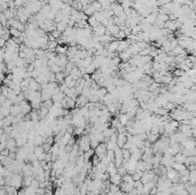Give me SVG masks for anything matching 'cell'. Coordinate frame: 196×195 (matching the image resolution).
<instances>
[{
  "label": "cell",
  "instance_id": "obj_9",
  "mask_svg": "<svg viewBox=\"0 0 196 195\" xmlns=\"http://www.w3.org/2000/svg\"><path fill=\"white\" fill-rule=\"evenodd\" d=\"M86 104H87V98L86 96H84L81 94L77 96V99H76V107L80 108V107H84Z\"/></svg>",
  "mask_w": 196,
  "mask_h": 195
},
{
  "label": "cell",
  "instance_id": "obj_22",
  "mask_svg": "<svg viewBox=\"0 0 196 195\" xmlns=\"http://www.w3.org/2000/svg\"><path fill=\"white\" fill-rule=\"evenodd\" d=\"M122 180H123V182H127V184H132V185H134V180L132 179V176L129 174V173L124 174V176L122 177Z\"/></svg>",
  "mask_w": 196,
  "mask_h": 195
},
{
  "label": "cell",
  "instance_id": "obj_14",
  "mask_svg": "<svg viewBox=\"0 0 196 195\" xmlns=\"http://www.w3.org/2000/svg\"><path fill=\"white\" fill-rule=\"evenodd\" d=\"M171 168L174 170V171H177V172H180V171H183V169H186V165H185L183 163L173 162V163H172V165H171Z\"/></svg>",
  "mask_w": 196,
  "mask_h": 195
},
{
  "label": "cell",
  "instance_id": "obj_24",
  "mask_svg": "<svg viewBox=\"0 0 196 195\" xmlns=\"http://www.w3.org/2000/svg\"><path fill=\"white\" fill-rule=\"evenodd\" d=\"M91 5L93 6V8L95 9V12H101L102 11V7H101V5H100V2L98 0H94L93 2H91Z\"/></svg>",
  "mask_w": 196,
  "mask_h": 195
},
{
  "label": "cell",
  "instance_id": "obj_29",
  "mask_svg": "<svg viewBox=\"0 0 196 195\" xmlns=\"http://www.w3.org/2000/svg\"><path fill=\"white\" fill-rule=\"evenodd\" d=\"M5 46H6V40L0 38V48H5Z\"/></svg>",
  "mask_w": 196,
  "mask_h": 195
},
{
  "label": "cell",
  "instance_id": "obj_4",
  "mask_svg": "<svg viewBox=\"0 0 196 195\" xmlns=\"http://www.w3.org/2000/svg\"><path fill=\"white\" fill-rule=\"evenodd\" d=\"M6 148L9 150V152H13V153H16V150H17V146H16V141H15V139L13 138H11V137H8V139L6 140Z\"/></svg>",
  "mask_w": 196,
  "mask_h": 195
},
{
  "label": "cell",
  "instance_id": "obj_16",
  "mask_svg": "<svg viewBox=\"0 0 196 195\" xmlns=\"http://www.w3.org/2000/svg\"><path fill=\"white\" fill-rule=\"evenodd\" d=\"M117 118H118V121H119V123H120L122 125H124V126H125V125L127 124V122L130 121L125 114H120V115H118Z\"/></svg>",
  "mask_w": 196,
  "mask_h": 195
},
{
  "label": "cell",
  "instance_id": "obj_13",
  "mask_svg": "<svg viewBox=\"0 0 196 195\" xmlns=\"http://www.w3.org/2000/svg\"><path fill=\"white\" fill-rule=\"evenodd\" d=\"M183 104V109L186 110V111H189V113H195L196 110V106L195 104H190V102H185Z\"/></svg>",
  "mask_w": 196,
  "mask_h": 195
},
{
  "label": "cell",
  "instance_id": "obj_28",
  "mask_svg": "<svg viewBox=\"0 0 196 195\" xmlns=\"http://www.w3.org/2000/svg\"><path fill=\"white\" fill-rule=\"evenodd\" d=\"M5 185H6V180H5V177L0 176V186H1V187H4Z\"/></svg>",
  "mask_w": 196,
  "mask_h": 195
},
{
  "label": "cell",
  "instance_id": "obj_20",
  "mask_svg": "<svg viewBox=\"0 0 196 195\" xmlns=\"http://www.w3.org/2000/svg\"><path fill=\"white\" fill-rule=\"evenodd\" d=\"M21 111H20V107H18V104H13L12 107H11V115L12 116H16V115H18Z\"/></svg>",
  "mask_w": 196,
  "mask_h": 195
},
{
  "label": "cell",
  "instance_id": "obj_8",
  "mask_svg": "<svg viewBox=\"0 0 196 195\" xmlns=\"http://www.w3.org/2000/svg\"><path fill=\"white\" fill-rule=\"evenodd\" d=\"M105 172H107L109 176H113V174L117 173V168L115 167V163H114V162H110V163H108V164H107Z\"/></svg>",
  "mask_w": 196,
  "mask_h": 195
},
{
  "label": "cell",
  "instance_id": "obj_18",
  "mask_svg": "<svg viewBox=\"0 0 196 195\" xmlns=\"http://www.w3.org/2000/svg\"><path fill=\"white\" fill-rule=\"evenodd\" d=\"M87 24L91 26V28H94V26H99L100 23L94 18V16L92 15V16H88V18H87Z\"/></svg>",
  "mask_w": 196,
  "mask_h": 195
},
{
  "label": "cell",
  "instance_id": "obj_12",
  "mask_svg": "<svg viewBox=\"0 0 196 195\" xmlns=\"http://www.w3.org/2000/svg\"><path fill=\"white\" fill-rule=\"evenodd\" d=\"M29 116H30V121L33 122V123H38L39 122V115H38V111L32 109L30 113H29Z\"/></svg>",
  "mask_w": 196,
  "mask_h": 195
},
{
  "label": "cell",
  "instance_id": "obj_10",
  "mask_svg": "<svg viewBox=\"0 0 196 195\" xmlns=\"http://www.w3.org/2000/svg\"><path fill=\"white\" fill-rule=\"evenodd\" d=\"M64 93H62V92H59L57 94H54L52 95V101L53 104H61V101L64 99Z\"/></svg>",
  "mask_w": 196,
  "mask_h": 195
},
{
  "label": "cell",
  "instance_id": "obj_5",
  "mask_svg": "<svg viewBox=\"0 0 196 195\" xmlns=\"http://www.w3.org/2000/svg\"><path fill=\"white\" fill-rule=\"evenodd\" d=\"M51 99H52V94L47 91L46 89L40 90V100H41V102L47 101V100H51Z\"/></svg>",
  "mask_w": 196,
  "mask_h": 195
},
{
  "label": "cell",
  "instance_id": "obj_25",
  "mask_svg": "<svg viewBox=\"0 0 196 195\" xmlns=\"http://www.w3.org/2000/svg\"><path fill=\"white\" fill-rule=\"evenodd\" d=\"M95 70H96V68L92 65V63L88 65V67H86V68H85V71H86V74H88V75H92Z\"/></svg>",
  "mask_w": 196,
  "mask_h": 195
},
{
  "label": "cell",
  "instance_id": "obj_15",
  "mask_svg": "<svg viewBox=\"0 0 196 195\" xmlns=\"http://www.w3.org/2000/svg\"><path fill=\"white\" fill-rule=\"evenodd\" d=\"M9 35L13 38H20L21 35H22V31L17 30V29H14V28H9Z\"/></svg>",
  "mask_w": 196,
  "mask_h": 195
},
{
  "label": "cell",
  "instance_id": "obj_7",
  "mask_svg": "<svg viewBox=\"0 0 196 195\" xmlns=\"http://www.w3.org/2000/svg\"><path fill=\"white\" fill-rule=\"evenodd\" d=\"M109 180H110L111 184L119 186V185L122 184V176H120L119 173H115V174H113V176L109 177Z\"/></svg>",
  "mask_w": 196,
  "mask_h": 195
},
{
  "label": "cell",
  "instance_id": "obj_27",
  "mask_svg": "<svg viewBox=\"0 0 196 195\" xmlns=\"http://www.w3.org/2000/svg\"><path fill=\"white\" fill-rule=\"evenodd\" d=\"M30 186H31L32 188L37 189V188L39 187V182H38L37 179H35V178H33V179H32V182H31V185H30Z\"/></svg>",
  "mask_w": 196,
  "mask_h": 195
},
{
  "label": "cell",
  "instance_id": "obj_26",
  "mask_svg": "<svg viewBox=\"0 0 196 195\" xmlns=\"http://www.w3.org/2000/svg\"><path fill=\"white\" fill-rule=\"evenodd\" d=\"M173 75H174V77H180V76H183V75H185V71L180 70L179 68H177V69L173 70Z\"/></svg>",
  "mask_w": 196,
  "mask_h": 195
},
{
  "label": "cell",
  "instance_id": "obj_2",
  "mask_svg": "<svg viewBox=\"0 0 196 195\" xmlns=\"http://www.w3.org/2000/svg\"><path fill=\"white\" fill-rule=\"evenodd\" d=\"M18 104V107H20V111L22 113V114H24V115H26V114H29L31 110H32V108H31V106H30V104H29V101H26V100H23V101H21Z\"/></svg>",
  "mask_w": 196,
  "mask_h": 195
},
{
  "label": "cell",
  "instance_id": "obj_19",
  "mask_svg": "<svg viewBox=\"0 0 196 195\" xmlns=\"http://www.w3.org/2000/svg\"><path fill=\"white\" fill-rule=\"evenodd\" d=\"M44 153H45V152H44V149H42L41 146H37V147H35V149H33V154L37 157V160H38V157H39L40 155H42Z\"/></svg>",
  "mask_w": 196,
  "mask_h": 195
},
{
  "label": "cell",
  "instance_id": "obj_6",
  "mask_svg": "<svg viewBox=\"0 0 196 195\" xmlns=\"http://www.w3.org/2000/svg\"><path fill=\"white\" fill-rule=\"evenodd\" d=\"M29 90L30 91H40L41 90V87H40V84L39 83H37L33 78H31L30 79V83H29Z\"/></svg>",
  "mask_w": 196,
  "mask_h": 195
},
{
  "label": "cell",
  "instance_id": "obj_11",
  "mask_svg": "<svg viewBox=\"0 0 196 195\" xmlns=\"http://www.w3.org/2000/svg\"><path fill=\"white\" fill-rule=\"evenodd\" d=\"M44 143H45V138H44L42 135H40V134H36V137H35V138H33V140H32V143H33V146H35V147H37V146H41Z\"/></svg>",
  "mask_w": 196,
  "mask_h": 195
},
{
  "label": "cell",
  "instance_id": "obj_21",
  "mask_svg": "<svg viewBox=\"0 0 196 195\" xmlns=\"http://www.w3.org/2000/svg\"><path fill=\"white\" fill-rule=\"evenodd\" d=\"M105 149H107V150H114L115 147H116V143H115V141H111L110 139H109L107 143H105Z\"/></svg>",
  "mask_w": 196,
  "mask_h": 195
},
{
  "label": "cell",
  "instance_id": "obj_30",
  "mask_svg": "<svg viewBox=\"0 0 196 195\" xmlns=\"http://www.w3.org/2000/svg\"><path fill=\"white\" fill-rule=\"evenodd\" d=\"M4 79H5V74H4V71H1V70H0V85L2 84Z\"/></svg>",
  "mask_w": 196,
  "mask_h": 195
},
{
  "label": "cell",
  "instance_id": "obj_1",
  "mask_svg": "<svg viewBox=\"0 0 196 195\" xmlns=\"http://www.w3.org/2000/svg\"><path fill=\"white\" fill-rule=\"evenodd\" d=\"M94 153H95V156H98L100 160H102L105 156V153H107V149H105V143H100L94 149Z\"/></svg>",
  "mask_w": 196,
  "mask_h": 195
},
{
  "label": "cell",
  "instance_id": "obj_3",
  "mask_svg": "<svg viewBox=\"0 0 196 195\" xmlns=\"http://www.w3.org/2000/svg\"><path fill=\"white\" fill-rule=\"evenodd\" d=\"M105 26H102V24H99V26H94V28H92V33L94 35V36H96V37H100V36H103L105 33Z\"/></svg>",
  "mask_w": 196,
  "mask_h": 195
},
{
  "label": "cell",
  "instance_id": "obj_23",
  "mask_svg": "<svg viewBox=\"0 0 196 195\" xmlns=\"http://www.w3.org/2000/svg\"><path fill=\"white\" fill-rule=\"evenodd\" d=\"M132 179L134 180V182H138V180H140L141 179V176H142V171H134L132 174Z\"/></svg>",
  "mask_w": 196,
  "mask_h": 195
},
{
  "label": "cell",
  "instance_id": "obj_17",
  "mask_svg": "<svg viewBox=\"0 0 196 195\" xmlns=\"http://www.w3.org/2000/svg\"><path fill=\"white\" fill-rule=\"evenodd\" d=\"M64 74L62 72V71H60V72H57V74H55V80H56V83L60 85V84H62L63 83V80H64Z\"/></svg>",
  "mask_w": 196,
  "mask_h": 195
}]
</instances>
